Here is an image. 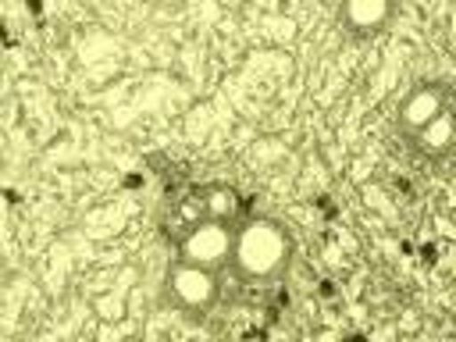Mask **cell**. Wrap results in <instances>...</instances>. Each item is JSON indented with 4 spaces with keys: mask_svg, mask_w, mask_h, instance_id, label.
Returning <instances> with one entry per match:
<instances>
[{
    "mask_svg": "<svg viewBox=\"0 0 456 342\" xmlns=\"http://www.w3.org/2000/svg\"><path fill=\"white\" fill-rule=\"evenodd\" d=\"M452 132H456V110H452Z\"/></svg>",
    "mask_w": 456,
    "mask_h": 342,
    "instance_id": "cell-9",
    "label": "cell"
},
{
    "mask_svg": "<svg viewBox=\"0 0 456 342\" xmlns=\"http://www.w3.org/2000/svg\"><path fill=\"white\" fill-rule=\"evenodd\" d=\"M392 11L395 7L388 0H346L338 7V25L346 36L367 39V36H378L392 21Z\"/></svg>",
    "mask_w": 456,
    "mask_h": 342,
    "instance_id": "cell-5",
    "label": "cell"
},
{
    "mask_svg": "<svg viewBox=\"0 0 456 342\" xmlns=\"http://www.w3.org/2000/svg\"><path fill=\"white\" fill-rule=\"evenodd\" d=\"M292 232L267 214H253L242 217L235 224V239H232V271L249 281V285H271L278 278L289 274L292 267Z\"/></svg>",
    "mask_w": 456,
    "mask_h": 342,
    "instance_id": "cell-1",
    "label": "cell"
},
{
    "mask_svg": "<svg viewBox=\"0 0 456 342\" xmlns=\"http://www.w3.org/2000/svg\"><path fill=\"white\" fill-rule=\"evenodd\" d=\"M196 192H200V203H203V217L221 221V224H232V228L242 221L239 217L242 214V196H239L235 185H228V182H207Z\"/></svg>",
    "mask_w": 456,
    "mask_h": 342,
    "instance_id": "cell-6",
    "label": "cell"
},
{
    "mask_svg": "<svg viewBox=\"0 0 456 342\" xmlns=\"http://www.w3.org/2000/svg\"><path fill=\"white\" fill-rule=\"evenodd\" d=\"M449 110V93H445V86H438V82H413L410 89H406V96L399 100V107H395V128L406 135V139H413L420 128H428L438 114H445Z\"/></svg>",
    "mask_w": 456,
    "mask_h": 342,
    "instance_id": "cell-4",
    "label": "cell"
},
{
    "mask_svg": "<svg viewBox=\"0 0 456 342\" xmlns=\"http://www.w3.org/2000/svg\"><path fill=\"white\" fill-rule=\"evenodd\" d=\"M196 221H203V203H200V192H189L175 203V224H178V232H185Z\"/></svg>",
    "mask_w": 456,
    "mask_h": 342,
    "instance_id": "cell-8",
    "label": "cell"
},
{
    "mask_svg": "<svg viewBox=\"0 0 456 342\" xmlns=\"http://www.w3.org/2000/svg\"><path fill=\"white\" fill-rule=\"evenodd\" d=\"M413 150L424 157V160H445L449 153H456V132H452V110L438 114L428 128H420L413 139Z\"/></svg>",
    "mask_w": 456,
    "mask_h": 342,
    "instance_id": "cell-7",
    "label": "cell"
},
{
    "mask_svg": "<svg viewBox=\"0 0 456 342\" xmlns=\"http://www.w3.org/2000/svg\"><path fill=\"white\" fill-rule=\"evenodd\" d=\"M160 299L175 314H182L189 321H203L221 299V274L171 256V264L164 267V278H160Z\"/></svg>",
    "mask_w": 456,
    "mask_h": 342,
    "instance_id": "cell-2",
    "label": "cell"
},
{
    "mask_svg": "<svg viewBox=\"0 0 456 342\" xmlns=\"http://www.w3.org/2000/svg\"><path fill=\"white\" fill-rule=\"evenodd\" d=\"M232 239H235V228L232 224H221V221L203 217L192 228L178 232L175 256L185 260V264H196V267H207V271L221 274L224 267H232Z\"/></svg>",
    "mask_w": 456,
    "mask_h": 342,
    "instance_id": "cell-3",
    "label": "cell"
}]
</instances>
